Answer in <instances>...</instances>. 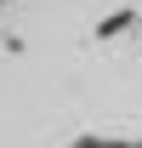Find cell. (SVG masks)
I'll return each mask as SVG.
<instances>
[{
    "label": "cell",
    "instance_id": "7a4b0ae2",
    "mask_svg": "<svg viewBox=\"0 0 142 148\" xmlns=\"http://www.w3.org/2000/svg\"><path fill=\"white\" fill-rule=\"evenodd\" d=\"M137 29H142V12H137Z\"/></svg>",
    "mask_w": 142,
    "mask_h": 148
},
{
    "label": "cell",
    "instance_id": "6da1fadb",
    "mask_svg": "<svg viewBox=\"0 0 142 148\" xmlns=\"http://www.w3.org/2000/svg\"><path fill=\"white\" fill-rule=\"evenodd\" d=\"M68 148H142V137H74Z\"/></svg>",
    "mask_w": 142,
    "mask_h": 148
}]
</instances>
